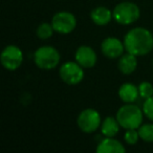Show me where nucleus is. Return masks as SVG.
Masks as SVG:
<instances>
[{
    "label": "nucleus",
    "instance_id": "f257e3e1",
    "mask_svg": "<svg viewBox=\"0 0 153 153\" xmlns=\"http://www.w3.org/2000/svg\"><path fill=\"white\" fill-rule=\"evenodd\" d=\"M127 53L136 56H146L153 49V35L145 27H134L124 37Z\"/></svg>",
    "mask_w": 153,
    "mask_h": 153
},
{
    "label": "nucleus",
    "instance_id": "f03ea898",
    "mask_svg": "<svg viewBox=\"0 0 153 153\" xmlns=\"http://www.w3.org/2000/svg\"><path fill=\"white\" fill-rule=\"evenodd\" d=\"M143 110H140L138 106L132 103H126L120 107L115 117L120 126L125 130L138 129L143 124Z\"/></svg>",
    "mask_w": 153,
    "mask_h": 153
},
{
    "label": "nucleus",
    "instance_id": "7ed1b4c3",
    "mask_svg": "<svg viewBox=\"0 0 153 153\" xmlns=\"http://www.w3.org/2000/svg\"><path fill=\"white\" fill-rule=\"evenodd\" d=\"M113 19L122 25H129L137 21L140 16V7L133 2L125 1L115 5L112 11Z\"/></svg>",
    "mask_w": 153,
    "mask_h": 153
},
{
    "label": "nucleus",
    "instance_id": "20e7f679",
    "mask_svg": "<svg viewBox=\"0 0 153 153\" xmlns=\"http://www.w3.org/2000/svg\"><path fill=\"white\" fill-rule=\"evenodd\" d=\"M60 56L59 51L53 46H41L35 51L34 53V61L35 64L38 66L40 69L49 70L53 69L59 65Z\"/></svg>",
    "mask_w": 153,
    "mask_h": 153
},
{
    "label": "nucleus",
    "instance_id": "39448f33",
    "mask_svg": "<svg viewBox=\"0 0 153 153\" xmlns=\"http://www.w3.org/2000/svg\"><path fill=\"white\" fill-rule=\"evenodd\" d=\"M61 80L67 85H76L84 79V69L78 62L68 61L62 64L59 69Z\"/></svg>",
    "mask_w": 153,
    "mask_h": 153
},
{
    "label": "nucleus",
    "instance_id": "423d86ee",
    "mask_svg": "<svg viewBox=\"0 0 153 153\" xmlns=\"http://www.w3.org/2000/svg\"><path fill=\"white\" fill-rule=\"evenodd\" d=\"M76 124L81 131L85 132V133H92V132L97 131L102 124L101 123V115L96 109H84L78 117Z\"/></svg>",
    "mask_w": 153,
    "mask_h": 153
},
{
    "label": "nucleus",
    "instance_id": "0eeeda50",
    "mask_svg": "<svg viewBox=\"0 0 153 153\" xmlns=\"http://www.w3.org/2000/svg\"><path fill=\"white\" fill-rule=\"evenodd\" d=\"M1 64L7 70H16L23 62V53L16 45H7L0 56Z\"/></svg>",
    "mask_w": 153,
    "mask_h": 153
},
{
    "label": "nucleus",
    "instance_id": "6e6552de",
    "mask_svg": "<svg viewBox=\"0 0 153 153\" xmlns=\"http://www.w3.org/2000/svg\"><path fill=\"white\" fill-rule=\"evenodd\" d=\"M51 25L55 32L59 34H69L76 26V16L69 12H59L53 15L51 19Z\"/></svg>",
    "mask_w": 153,
    "mask_h": 153
},
{
    "label": "nucleus",
    "instance_id": "1a4fd4ad",
    "mask_svg": "<svg viewBox=\"0 0 153 153\" xmlns=\"http://www.w3.org/2000/svg\"><path fill=\"white\" fill-rule=\"evenodd\" d=\"M101 51L105 57L109 59H117L124 53L125 45L124 42L114 37H108L104 39L101 44Z\"/></svg>",
    "mask_w": 153,
    "mask_h": 153
},
{
    "label": "nucleus",
    "instance_id": "9d476101",
    "mask_svg": "<svg viewBox=\"0 0 153 153\" xmlns=\"http://www.w3.org/2000/svg\"><path fill=\"white\" fill-rule=\"evenodd\" d=\"M74 59L76 62H78L83 68L94 67L98 61L96 51L87 45H81L80 47H78L74 53Z\"/></svg>",
    "mask_w": 153,
    "mask_h": 153
},
{
    "label": "nucleus",
    "instance_id": "9b49d317",
    "mask_svg": "<svg viewBox=\"0 0 153 153\" xmlns=\"http://www.w3.org/2000/svg\"><path fill=\"white\" fill-rule=\"evenodd\" d=\"M126 151L124 145L113 137H105L97 146L98 153H124Z\"/></svg>",
    "mask_w": 153,
    "mask_h": 153
},
{
    "label": "nucleus",
    "instance_id": "f8f14e48",
    "mask_svg": "<svg viewBox=\"0 0 153 153\" xmlns=\"http://www.w3.org/2000/svg\"><path fill=\"white\" fill-rule=\"evenodd\" d=\"M90 19L99 26L107 25L113 19L112 12L105 7H98L90 12Z\"/></svg>",
    "mask_w": 153,
    "mask_h": 153
},
{
    "label": "nucleus",
    "instance_id": "ddd939ff",
    "mask_svg": "<svg viewBox=\"0 0 153 153\" xmlns=\"http://www.w3.org/2000/svg\"><path fill=\"white\" fill-rule=\"evenodd\" d=\"M117 67L120 71L124 74H131L134 72V70L137 67V60L136 56L132 55L130 53H123L120 57L119 62H117Z\"/></svg>",
    "mask_w": 153,
    "mask_h": 153
},
{
    "label": "nucleus",
    "instance_id": "4468645a",
    "mask_svg": "<svg viewBox=\"0 0 153 153\" xmlns=\"http://www.w3.org/2000/svg\"><path fill=\"white\" fill-rule=\"evenodd\" d=\"M119 97L124 103H134L140 97L138 87L132 83H124L119 88Z\"/></svg>",
    "mask_w": 153,
    "mask_h": 153
},
{
    "label": "nucleus",
    "instance_id": "2eb2a0df",
    "mask_svg": "<svg viewBox=\"0 0 153 153\" xmlns=\"http://www.w3.org/2000/svg\"><path fill=\"white\" fill-rule=\"evenodd\" d=\"M120 124L117 117H107L101 124V132L104 136L107 137H114L120 130Z\"/></svg>",
    "mask_w": 153,
    "mask_h": 153
},
{
    "label": "nucleus",
    "instance_id": "dca6fc26",
    "mask_svg": "<svg viewBox=\"0 0 153 153\" xmlns=\"http://www.w3.org/2000/svg\"><path fill=\"white\" fill-rule=\"evenodd\" d=\"M137 130L140 138L144 142L153 143V124H142Z\"/></svg>",
    "mask_w": 153,
    "mask_h": 153
},
{
    "label": "nucleus",
    "instance_id": "f3484780",
    "mask_svg": "<svg viewBox=\"0 0 153 153\" xmlns=\"http://www.w3.org/2000/svg\"><path fill=\"white\" fill-rule=\"evenodd\" d=\"M53 32H55V30H53L51 23L49 24L44 22V23H41L37 27V36L41 40H47V39H49L53 36Z\"/></svg>",
    "mask_w": 153,
    "mask_h": 153
},
{
    "label": "nucleus",
    "instance_id": "a211bd4d",
    "mask_svg": "<svg viewBox=\"0 0 153 153\" xmlns=\"http://www.w3.org/2000/svg\"><path fill=\"white\" fill-rule=\"evenodd\" d=\"M138 87V92H140V97L142 99H148L153 96V86L149 82H142Z\"/></svg>",
    "mask_w": 153,
    "mask_h": 153
},
{
    "label": "nucleus",
    "instance_id": "6ab92c4d",
    "mask_svg": "<svg viewBox=\"0 0 153 153\" xmlns=\"http://www.w3.org/2000/svg\"><path fill=\"white\" fill-rule=\"evenodd\" d=\"M138 138H140V134H138V130L136 129H127L124 134V140L130 146L135 145Z\"/></svg>",
    "mask_w": 153,
    "mask_h": 153
},
{
    "label": "nucleus",
    "instance_id": "aec40b11",
    "mask_svg": "<svg viewBox=\"0 0 153 153\" xmlns=\"http://www.w3.org/2000/svg\"><path fill=\"white\" fill-rule=\"evenodd\" d=\"M143 112L150 121L153 122V96L145 100L143 104Z\"/></svg>",
    "mask_w": 153,
    "mask_h": 153
}]
</instances>
